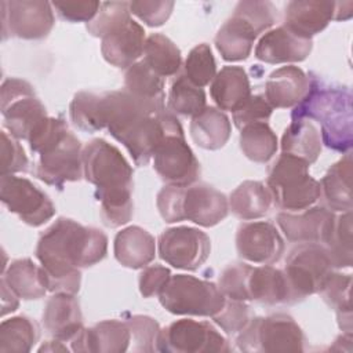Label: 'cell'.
<instances>
[{
  "label": "cell",
  "mask_w": 353,
  "mask_h": 353,
  "mask_svg": "<svg viewBox=\"0 0 353 353\" xmlns=\"http://www.w3.org/2000/svg\"><path fill=\"white\" fill-rule=\"evenodd\" d=\"M34 254L50 292L77 294L80 269L94 266L106 256L108 237L97 228L61 216L40 234Z\"/></svg>",
  "instance_id": "6da1fadb"
},
{
  "label": "cell",
  "mask_w": 353,
  "mask_h": 353,
  "mask_svg": "<svg viewBox=\"0 0 353 353\" xmlns=\"http://www.w3.org/2000/svg\"><path fill=\"white\" fill-rule=\"evenodd\" d=\"M83 174L95 186L101 219L108 228L125 225L134 214L132 167L108 141L95 138L83 148Z\"/></svg>",
  "instance_id": "7a4b0ae2"
},
{
  "label": "cell",
  "mask_w": 353,
  "mask_h": 353,
  "mask_svg": "<svg viewBox=\"0 0 353 353\" xmlns=\"http://www.w3.org/2000/svg\"><path fill=\"white\" fill-rule=\"evenodd\" d=\"M292 120L316 119L321 124V142L338 152H349L352 137V95L347 88L310 80L306 97L295 106Z\"/></svg>",
  "instance_id": "3957f363"
},
{
  "label": "cell",
  "mask_w": 353,
  "mask_h": 353,
  "mask_svg": "<svg viewBox=\"0 0 353 353\" xmlns=\"http://www.w3.org/2000/svg\"><path fill=\"white\" fill-rule=\"evenodd\" d=\"M156 205L167 223L188 219L204 228L218 225L229 212L226 196L207 183L167 185L157 193Z\"/></svg>",
  "instance_id": "277c9868"
},
{
  "label": "cell",
  "mask_w": 353,
  "mask_h": 353,
  "mask_svg": "<svg viewBox=\"0 0 353 353\" xmlns=\"http://www.w3.org/2000/svg\"><path fill=\"white\" fill-rule=\"evenodd\" d=\"M266 186L273 203L291 212L303 211L320 199V182L309 174V164L285 153L269 168Z\"/></svg>",
  "instance_id": "5b68a950"
},
{
  "label": "cell",
  "mask_w": 353,
  "mask_h": 353,
  "mask_svg": "<svg viewBox=\"0 0 353 353\" xmlns=\"http://www.w3.org/2000/svg\"><path fill=\"white\" fill-rule=\"evenodd\" d=\"M305 334L285 313L250 319L239 332L236 345L248 353H287L305 350Z\"/></svg>",
  "instance_id": "8992f818"
},
{
  "label": "cell",
  "mask_w": 353,
  "mask_h": 353,
  "mask_svg": "<svg viewBox=\"0 0 353 353\" xmlns=\"http://www.w3.org/2000/svg\"><path fill=\"white\" fill-rule=\"evenodd\" d=\"M157 296L167 312L178 316L212 317L226 301L215 283L190 274L171 276Z\"/></svg>",
  "instance_id": "52a82bcc"
},
{
  "label": "cell",
  "mask_w": 353,
  "mask_h": 353,
  "mask_svg": "<svg viewBox=\"0 0 353 353\" xmlns=\"http://www.w3.org/2000/svg\"><path fill=\"white\" fill-rule=\"evenodd\" d=\"M332 270L335 269L324 244H298V247L291 250L283 269L291 291L292 302L296 303L309 295L317 294Z\"/></svg>",
  "instance_id": "ba28073f"
},
{
  "label": "cell",
  "mask_w": 353,
  "mask_h": 353,
  "mask_svg": "<svg viewBox=\"0 0 353 353\" xmlns=\"http://www.w3.org/2000/svg\"><path fill=\"white\" fill-rule=\"evenodd\" d=\"M0 102L3 124L17 139L28 141L33 130L48 117L33 87L22 79L10 77L3 81Z\"/></svg>",
  "instance_id": "9c48e42d"
},
{
  "label": "cell",
  "mask_w": 353,
  "mask_h": 353,
  "mask_svg": "<svg viewBox=\"0 0 353 353\" xmlns=\"http://www.w3.org/2000/svg\"><path fill=\"white\" fill-rule=\"evenodd\" d=\"M152 159L154 171L167 185L188 186L200 176V163L186 143L179 120L167 131Z\"/></svg>",
  "instance_id": "30bf717a"
},
{
  "label": "cell",
  "mask_w": 353,
  "mask_h": 353,
  "mask_svg": "<svg viewBox=\"0 0 353 353\" xmlns=\"http://www.w3.org/2000/svg\"><path fill=\"white\" fill-rule=\"evenodd\" d=\"M159 352L223 353L229 352L228 339L208 321L181 319L160 330Z\"/></svg>",
  "instance_id": "8fae6325"
},
{
  "label": "cell",
  "mask_w": 353,
  "mask_h": 353,
  "mask_svg": "<svg viewBox=\"0 0 353 353\" xmlns=\"http://www.w3.org/2000/svg\"><path fill=\"white\" fill-rule=\"evenodd\" d=\"M0 200L22 222L37 228L55 215V205L47 193L26 178L14 174L0 176Z\"/></svg>",
  "instance_id": "7c38bea8"
},
{
  "label": "cell",
  "mask_w": 353,
  "mask_h": 353,
  "mask_svg": "<svg viewBox=\"0 0 353 353\" xmlns=\"http://www.w3.org/2000/svg\"><path fill=\"white\" fill-rule=\"evenodd\" d=\"M1 33L7 37L39 40L54 26L52 4L41 0L1 1Z\"/></svg>",
  "instance_id": "4fadbf2b"
},
{
  "label": "cell",
  "mask_w": 353,
  "mask_h": 353,
  "mask_svg": "<svg viewBox=\"0 0 353 353\" xmlns=\"http://www.w3.org/2000/svg\"><path fill=\"white\" fill-rule=\"evenodd\" d=\"M157 247L160 258L172 268L197 270L210 256L211 240L200 229L175 226L160 234Z\"/></svg>",
  "instance_id": "5bb4252c"
},
{
  "label": "cell",
  "mask_w": 353,
  "mask_h": 353,
  "mask_svg": "<svg viewBox=\"0 0 353 353\" xmlns=\"http://www.w3.org/2000/svg\"><path fill=\"white\" fill-rule=\"evenodd\" d=\"M81 154V142L69 131L59 143L40 154L34 176L58 189L66 182L80 181L84 176Z\"/></svg>",
  "instance_id": "9a60e30c"
},
{
  "label": "cell",
  "mask_w": 353,
  "mask_h": 353,
  "mask_svg": "<svg viewBox=\"0 0 353 353\" xmlns=\"http://www.w3.org/2000/svg\"><path fill=\"white\" fill-rule=\"evenodd\" d=\"M236 250L239 256L247 262L273 265L284 252V240L270 222H247L237 229Z\"/></svg>",
  "instance_id": "2e32d148"
},
{
  "label": "cell",
  "mask_w": 353,
  "mask_h": 353,
  "mask_svg": "<svg viewBox=\"0 0 353 353\" xmlns=\"http://www.w3.org/2000/svg\"><path fill=\"white\" fill-rule=\"evenodd\" d=\"M335 214L324 205L309 207L303 212H279L276 222L291 243L325 244L335 222Z\"/></svg>",
  "instance_id": "e0dca14e"
},
{
  "label": "cell",
  "mask_w": 353,
  "mask_h": 353,
  "mask_svg": "<svg viewBox=\"0 0 353 353\" xmlns=\"http://www.w3.org/2000/svg\"><path fill=\"white\" fill-rule=\"evenodd\" d=\"M43 325L55 339L62 341L69 349L70 342L84 328L80 302L76 294L54 292L43 310Z\"/></svg>",
  "instance_id": "ac0fdd59"
},
{
  "label": "cell",
  "mask_w": 353,
  "mask_h": 353,
  "mask_svg": "<svg viewBox=\"0 0 353 353\" xmlns=\"http://www.w3.org/2000/svg\"><path fill=\"white\" fill-rule=\"evenodd\" d=\"M313 47L312 39H303L292 33L284 25L270 29L255 46L256 59L265 63H291L305 61Z\"/></svg>",
  "instance_id": "d6986e66"
},
{
  "label": "cell",
  "mask_w": 353,
  "mask_h": 353,
  "mask_svg": "<svg viewBox=\"0 0 353 353\" xmlns=\"http://www.w3.org/2000/svg\"><path fill=\"white\" fill-rule=\"evenodd\" d=\"M335 7L336 1H290L284 8V26L299 37L312 39L335 19Z\"/></svg>",
  "instance_id": "ffe728a7"
},
{
  "label": "cell",
  "mask_w": 353,
  "mask_h": 353,
  "mask_svg": "<svg viewBox=\"0 0 353 353\" xmlns=\"http://www.w3.org/2000/svg\"><path fill=\"white\" fill-rule=\"evenodd\" d=\"M131 347V331L124 320H103L85 328L79 334L72 345V352H99L121 353Z\"/></svg>",
  "instance_id": "44dd1931"
},
{
  "label": "cell",
  "mask_w": 353,
  "mask_h": 353,
  "mask_svg": "<svg viewBox=\"0 0 353 353\" xmlns=\"http://www.w3.org/2000/svg\"><path fill=\"white\" fill-rule=\"evenodd\" d=\"M145 30L134 19H130L121 28L102 37L101 52L103 59L121 69H128L143 54Z\"/></svg>",
  "instance_id": "7402d4cb"
},
{
  "label": "cell",
  "mask_w": 353,
  "mask_h": 353,
  "mask_svg": "<svg viewBox=\"0 0 353 353\" xmlns=\"http://www.w3.org/2000/svg\"><path fill=\"white\" fill-rule=\"evenodd\" d=\"M309 88V76L301 68L288 65L269 74L263 97L273 109H285L296 106L306 97Z\"/></svg>",
  "instance_id": "603a6c76"
},
{
  "label": "cell",
  "mask_w": 353,
  "mask_h": 353,
  "mask_svg": "<svg viewBox=\"0 0 353 353\" xmlns=\"http://www.w3.org/2000/svg\"><path fill=\"white\" fill-rule=\"evenodd\" d=\"M247 296L248 301L269 306L294 303L284 272L272 265L251 266L247 277Z\"/></svg>",
  "instance_id": "cb8c5ba5"
},
{
  "label": "cell",
  "mask_w": 353,
  "mask_h": 353,
  "mask_svg": "<svg viewBox=\"0 0 353 353\" xmlns=\"http://www.w3.org/2000/svg\"><path fill=\"white\" fill-rule=\"evenodd\" d=\"M116 261L128 269H143L156 256L154 237L141 226L121 229L113 243Z\"/></svg>",
  "instance_id": "d4e9b609"
},
{
  "label": "cell",
  "mask_w": 353,
  "mask_h": 353,
  "mask_svg": "<svg viewBox=\"0 0 353 353\" xmlns=\"http://www.w3.org/2000/svg\"><path fill=\"white\" fill-rule=\"evenodd\" d=\"M258 36L255 28L245 18L233 12V15L219 28L215 36V47L222 59L228 62L244 61L250 57Z\"/></svg>",
  "instance_id": "484cf974"
},
{
  "label": "cell",
  "mask_w": 353,
  "mask_h": 353,
  "mask_svg": "<svg viewBox=\"0 0 353 353\" xmlns=\"http://www.w3.org/2000/svg\"><path fill=\"white\" fill-rule=\"evenodd\" d=\"M352 154L347 152L334 163L320 182V197L332 212L352 211Z\"/></svg>",
  "instance_id": "4316f807"
},
{
  "label": "cell",
  "mask_w": 353,
  "mask_h": 353,
  "mask_svg": "<svg viewBox=\"0 0 353 353\" xmlns=\"http://www.w3.org/2000/svg\"><path fill=\"white\" fill-rule=\"evenodd\" d=\"M210 94L218 109L233 113L251 97L247 72L241 66H223L211 81Z\"/></svg>",
  "instance_id": "83f0119b"
},
{
  "label": "cell",
  "mask_w": 353,
  "mask_h": 353,
  "mask_svg": "<svg viewBox=\"0 0 353 353\" xmlns=\"http://www.w3.org/2000/svg\"><path fill=\"white\" fill-rule=\"evenodd\" d=\"M189 131L197 146L207 150H218L229 141L232 124L225 112L215 106H205L192 117Z\"/></svg>",
  "instance_id": "f1b7e54d"
},
{
  "label": "cell",
  "mask_w": 353,
  "mask_h": 353,
  "mask_svg": "<svg viewBox=\"0 0 353 353\" xmlns=\"http://www.w3.org/2000/svg\"><path fill=\"white\" fill-rule=\"evenodd\" d=\"M1 279L18 298L25 301L40 299L48 291L43 268L29 258L12 261L3 270Z\"/></svg>",
  "instance_id": "f546056e"
},
{
  "label": "cell",
  "mask_w": 353,
  "mask_h": 353,
  "mask_svg": "<svg viewBox=\"0 0 353 353\" xmlns=\"http://www.w3.org/2000/svg\"><path fill=\"white\" fill-rule=\"evenodd\" d=\"M229 210L243 221L258 219L266 215L273 204L268 186L261 181H244L230 194Z\"/></svg>",
  "instance_id": "4dcf8cb0"
},
{
  "label": "cell",
  "mask_w": 353,
  "mask_h": 353,
  "mask_svg": "<svg viewBox=\"0 0 353 353\" xmlns=\"http://www.w3.org/2000/svg\"><path fill=\"white\" fill-rule=\"evenodd\" d=\"M321 138L317 127L305 120H292L281 137V152L313 164L321 152Z\"/></svg>",
  "instance_id": "1f68e13d"
},
{
  "label": "cell",
  "mask_w": 353,
  "mask_h": 353,
  "mask_svg": "<svg viewBox=\"0 0 353 353\" xmlns=\"http://www.w3.org/2000/svg\"><path fill=\"white\" fill-rule=\"evenodd\" d=\"M124 90L148 103L165 109L164 79L156 74L143 61L135 62L125 70Z\"/></svg>",
  "instance_id": "d6a6232c"
},
{
  "label": "cell",
  "mask_w": 353,
  "mask_h": 353,
  "mask_svg": "<svg viewBox=\"0 0 353 353\" xmlns=\"http://www.w3.org/2000/svg\"><path fill=\"white\" fill-rule=\"evenodd\" d=\"M142 61L163 79L175 76L182 66L181 50L161 33H152L146 37Z\"/></svg>",
  "instance_id": "836d02e7"
},
{
  "label": "cell",
  "mask_w": 353,
  "mask_h": 353,
  "mask_svg": "<svg viewBox=\"0 0 353 353\" xmlns=\"http://www.w3.org/2000/svg\"><path fill=\"white\" fill-rule=\"evenodd\" d=\"M352 276L332 270L324 280L320 291L323 301L336 312L339 328L352 332V305H350Z\"/></svg>",
  "instance_id": "e575fe53"
},
{
  "label": "cell",
  "mask_w": 353,
  "mask_h": 353,
  "mask_svg": "<svg viewBox=\"0 0 353 353\" xmlns=\"http://www.w3.org/2000/svg\"><path fill=\"white\" fill-rule=\"evenodd\" d=\"M40 338V328L28 316H15L0 324V352H30Z\"/></svg>",
  "instance_id": "d590c367"
},
{
  "label": "cell",
  "mask_w": 353,
  "mask_h": 353,
  "mask_svg": "<svg viewBox=\"0 0 353 353\" xmlns=\"http://www.w3.org/2000/svg\"><path fill=\"white\" fill-rule=\"evenodd\" d=\"M243 154L255 163H268L277 152L279 142L268 123H252L240 130Z\"/></svg>",
  "instance_id": "8d00e7d4"
},
{
  "label": "cell",
  "mask_w": 353,
  "mask_h": 353,
  "mask_svg": "<svg viewBox=\"0 0 353 353\" xmlns=\"http://www.w3.org/2000/svg\"><path fill=\"white\" fill-rule=\"evenodd\" d=\"M69 114L72 123L81 131L95 132L105 128L103 95L87 91L74 94L69 106Z\"/></svg>",
  "instance_id": "74e56055"
},
{
  "label": "cell",
  "mask_w": 353,
  "mask_h": 353,
  "mask_svg": "<svg viewBox=\"0 0 353 353\" xmlns=\"http://www.w3.org/2000/svg\"><path fill=\"white\" fill-rule=\"evenodd\" d=\"M207 106L203 88L190 83L182 73L172 81L167 98V109L172 114L194 117Z\"/></svg>",
  "instance_id": "f35d334b"
},
{
  "label": "cell",
  "mask_w": 353,
  "mask_h": 353,
  "mask_svg": "<svg viewBox=\"0 0 353 353\" xmlns=\"http://www.w3.org/2000/svg\"><path fill=\"white\" fill-rule=\"evenodd\" d=\"M324 247L327 248L331 256L334 269L352 266V262H353L352 211H346L335 216L332 230Z\"/></svg>",
  "instance_id": "ab89813d"
},
{
  "label": "cell",
  "mask_w": 353,
  "mask_h": 353,
  "mask_svg": "<svg viewBox=\"0 0 353 353\" xmlns=\"http://www.w3.org/2000/svg\"><path fill=\"white\" fill-rule=\"evenodd\" d=\"M182 74L200 88L208 85L214 80L216 74V63L211 47L207 43H201L190 50Z\"/></svg>",
  "instance_id": "60d3db41"
},
{
  "label": "cell",
  "mask_w": 353,
  "mask_h": 353,
  "mask_svg": "<svg viewBox=\"0 0 353 353\" xmlns=\"http://www.w3.org/2000/svg\"><path fill=\"white\" fill-rule=\"evenodd\" d=\"M130 3L127 1H105L101 3L99 11L85 28L94 37H105L113 30L125 25L130 17Z\"/></svg>",
  "instance_id": "b9f144b4"
},
{
  "label": "cell",
  "mask_w": 353,
  "mask_h": 353,
  "mask_svg": "<svg viewBox=\"0 0 353 353\" xmlns=\"http://www.w3.org/2000/svg\"><path fill=\"white\" fill-rule=\"evenodd\" d=\"M125 321L131 331V352L152 353L157 350V338L161 328L154 319L149 316L134 314Z\"/></svg>",
  "instance_id": "7bdbcfd3"
},
{
  "label": "cell",
  "mask_w": 353,
  "mask_h": 353,
  "mask_svg": "<svg viewBox=\"0 0 353 353\" xmlns=\"http://www.w3.org/2000/svg\"><path fill=\"white\" fill-rule=\"evenodd\" d=\"M68 132V124L62 119L48 116L30 134L29 148L33 153L41 154L59 143Z\"/></svg>",
  "instance_id": "ee69618b"
},
{
  "label": "cell",
  "mask_w": 353,
  "mask_h": 353,
  "mask_svg": "<svg viewBox=\"0 0 353 353\" xmlns=\"http://www.w3.org/2000/svg\"><path fill=\"white\" fill-rule=\"evenodd\" d=\"M251 265L244 262H234L228 265L219 274L218 287L222 294L234 301L247 302V277L250 273Z\"/></svg>",
  "instance_id": "f6af8a7d"
},
{
  "label": "cell",
  "mask_w": 353,
  "mask_h": 353,
  "mask_svg": "<svg viewBox=\"0 0 353 353\" xmlns=\"http://www.w3.org/2000/svg\"><path fill=\"white\" fill-rule=\"evenodd\" d=\"M276 7L270 1H240L234 7V12L245 18L258 32V34L268 30L276 21Z\"/></svg>",
  "instance_id": "bcb514c9"
},
{
  "label": "cell",
  "mask_w": 353,
  "mask_h": 353,
  "mask_svg": "<svg viewBox=\"0 0 353 353\" xmlns=\"http://www.w3.org/2000/svg\"><path fill=\"white\" fill-rule=\"evenodd\" d=\"M212 320L226 334H239L250 321V306L243 301L226 298L223 307L212 316Z\"/></svg>",
  "instance_id": "7dc6e473"
},
{
  "label": "cell",
  "mask_w": 353,
  "mask_h": 353,
  "mask_svg": "<svg viewBox=\"0 0 353 353\" xmlns=\"http://www.w3.org/2000/svg\"><path fill=\"white\" fill-rule=\"evenodd\" d=\"M273 108L263 95H251L239 109L233 112V123L241 130L252 123H268Z\"/></svg>",
  "instance_id": "c3c4849f"
},
{
  "label": "cell",
  "mask_w": 353,
  "mask_h": 353,
  "mask_svg": "<svg viewBox=\"0 0 353 353\" xmlns=\"http://www.w3.org/2000/svg\"><path fill=\"white\" fill-rule=\"evenodd\" d=\"M28 165V156L18 139L8 135L6 131H1V175L25 172Z\"/></svg>",
  "instance_id": "681fc988"
},
{
  "label": "cell",
  "mask_w": 353,
  "mask_h": 353,
  "mask_svg": "<svg viewBox=\"0 0 353 353\" xmlns=\"http://www.w3.org/2000/svg\"><path fill=\"white\" fill-rule=\"evenodd\" d=\"M175 3L168 0L159 1H131L130 12L152 28L161 26L170 18Z\"/></svg>",
  "instance_id": "f907efd6"
},
{
  "label": "cell",
  "mask_w": 353,
  "mask_h": 353,
  "mask_svg": "<svg viewBox=\"0 0 353 353\" xmlns=\"http://www.w3.org/2000/svg\"><path fill=\"white\" fill-rule=\"evenodd\" d=\"M55 12L69 22H90L99 11L101 1L84 0V1H54L51 3Z\"/></svg>",
  "instance_id": "816d5d0a"
},
{
  "label": "cell",
  "mask_w": 353,
  "mask_h": 353,
  "mask_svg": "<svg viewBox=\"0 0 353 353\" xmlns=\"http://www.w3.org/2000/svg\"><path fill=\"white\" fill-rule=\"evenodd\" d=\"M171 276H172L171 270L163 265L154 263V265L145 266L138 277V285H139L141 295L143 298H150V296L159 295Z\"/></svg>",
  "instance_id": "f5cc1de1"
},
{
  "label": "cell",
  "mask_w": 353,
  "mask_h": 353,
  "mask_svg": "<svg viewBox=\"0 0 353 353\" xmlns=\"http://www.w3.org/2000/svg\"><path fill=\"white\" fill-rule=\"evenodd\" d=\"M1 316L4 317L8 313H12L18 309L19 301L18 296L12 292V290L6 284V281L1 279Z\"/></svg>",
  "instance_id": "db71d44e"
},
{
  "label": "cell",
  "mask_w": 353,
  "mask_h": 353,
  "mask_svg": "<svg viewBox=\"0 0 353 353\" xmlns=\"http://www.w3.org/2000/svg\"><path fill=\"white\" fill-rule=\"evenodd\" d=\"M353 3L352 1H338L335 7V21H345L352 17Z\"/></svg>",
  "instance_id": "11a10c76"
}]
</instances>
